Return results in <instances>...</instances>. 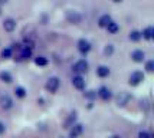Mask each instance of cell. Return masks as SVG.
Segmentation results:
<instances>
[{"instance_id":"obj_1","label":"cell","mask_w":154,"mask_h":138,"mask_svg":"<svg viewBox=\"0 0 154 138\" xmlns=\"http://www.w3.org/2000/svg\"><path fill=\"white\" fill-rule=\"evenodd\" d=\"M59 85H60L59 78L52 76V78L48 79V82H46V85H45V88H46V91H49L51 94H55V92L59 89Z\"/></svg>"},{"instance_id":"obj_2","label":"cell","mask_w":154,"mask_h":138,"mask_svg":"<svg viewBox=\"0 0 154 138\" xmlns=\"http://www.w3.org/2000/svg\"><path fill=\"white\" fill-rule=\"evenodd\" d=\"M144 81V73L140 72V71H134V72L130 75V85H133V86H137V85H140L141 82Z\"/></svg>"},{"instance_id":"obj_3","label":"cell","mask_w":154,"mask_h":138,"mask_svg":"<svg viewBox=\"0 0 154 138\" xmlns=\"http://www.w3.org/2000/svg\"><path fill=\"white\" fill-rule=\"evenodd\" d=\"M97 95L102 101H109V99L112 98V92H111V89H108L107 86H101L100 89L97 91Z\"/></svg>"},{"instance_id":"obj_4","label":"cell","mask_w":154,"mask_h":138,"mask_svg":"<svg viewBox=\"0 0 154 138\" xmlns=\"http://www.w3.org/2000/svg\"><path fill=\"white\" fill-rule=\"evenodd\" d=\"M82 132H84V125L74 124L71 127V131H69V138H78L79 135H82Z\"/></svg>"},{"instance_id":"obj_5","label":"cell","mask_w":154,"mask_h":138,"mask_svg":"<svg viewBox=\"0 0 154 138\" xmlns=\"http://www.w3.org/2000/svg\"><path fill=\"white\" fill-rule=\"evenodd\" d=\"M88 62L85 59H81V60H78L76 63L74 65V71L76 73H85L88 71Z\"/></svg>"},{"instance_id":"obj_6","label":"cell","mask_w":154,"mask_h":138,"mask_svg":"<svg viewBox=\"0 0 154 138\" xmlns=\"http://www.w3.org/2000/svg\"><path fill=\"white\" fill-rule=\"evenodd\" d=\"M66 20L69 23H72V25H78V23H81V20H82V16L78 12H68Z\"/></svg>"},{"instance_id":"obj_7","label":"cell","mask_w":154,"mask_h":138,"mask_svg":"<svg viewBox=\"0 0 154 138\" xmlns=\"http://www.w3.org/2000/svg\"><path fill=\"white\" fill-rule=\"evenodd\" d=\"M78 51H79L82 55H87L89 51H91V43L85 39H81L78 42Z\"/></svg>"},{"instance_id":"obj_8","label":"cell","mask_w":154,"mask_h":138,"mask_svg":"<svg viewBox=\"0 0 154 138\" xmlns=\"http://www.w3.org/2000/svg\"><path fill=\"white\" fill-rule=\"evenodd\" d=\"M0 106H2L3 109H10V108L13 106L12 98H10L9 95H3V97L0 98Z\"/></svg>"},{"instance_id":"obj_9","label":"cell","mask_w":154,"mask_h":138,"mask_svg":"<svg viewBox=\"0 0 154 138\" xmlns=\"http://www.w3.org/2000/svg\"><path fill=\"white\" fill-rule=\"evenodd\" d=\"M72 85H74L76 89L82 91V89L85 88V81H84V78H82L81 75H76V76L72 78Z\"/></svg>"},{"instance_id":"obj_10","label":"cell","mask_w":154,"mask_h":138,"mask_svg":"<svg viewBox=\"0 0 154 138\" xmlns=\"http://www.w3.org/2000/svg\"><path fill=\"white\" fill-rule=\"evenodd\" d=\"M131 58H133V60H134V62L140 63V62H143V60H144V58H146V53L143 52V51H140V49H137V51H134V52L131 53Z\"/></svg>"},{"instance_id":"obj_11","label":"cell","mask_w":154,"mask_h":138,"mask_svg":"<svg viewBox=\"0 0 154 138\" xmlns=\"http://www.w3.org/2000/svg\"><path fill=\"white\" fill-rule=\"evenodd\" d=\"M109 73H111V71H109L108 66L101 65L97 68V75H98L100 78H107V76H109Z\"/></svg>"},{"instance_id":"obj_12","label":"cell","mask_w":154,"mask_h":138,"mask_svg":"<svg viewBox=\"0 0 154 138\" xmlns=\"http://www.w3.org/2000/svg\"><path fill=\"white\" fill-rule=\"evenodd\" d=\"M3 27H5L6 32H13L14 29H16V22L13 19H6L3 22Z\"/></svg>"},{"instance_id":"obj_13","label":"cell","mask_w":154,"mask_h":138,"mask_svg":"<svg viewBox=\"0 0 154 138\" xmlns=\"http://www.w3.org/2000/svg\"><path fill=\"white\" fill-rule=\"evenodd\" d=\"M153 35H154V29H153V26L146 27V29L143 30V33H141V36H143L144 39H147V40H151V39H153Z\"/></svg>"},{"instance_id":"obj_14","label":"cell","mask_w":154,"mask_h":138,"mask_svg":"<svg viewBox=\"0 0 154 138\" xmlns=\"http://www.w3.org/2000/svg\"><path fill=\"white\" fill-rule=\"evenodd\" d=\"M128 99H130V95L127 92H121L118 95V98H117V102H118V105H125L128 102Z\"/></svg>"},{"instance_id":"obj_15","label":"cell","mask_w":154,"mask_h":138,"mask_svg":"<svg viewBox=\"0 0 154 138\" xmlns=\"http://www.w3.org/2000/svg\"><path fill=\"white\" fill-rule=\"evenodd\" d=\"M111 20L112 19H111L109 14H102V16L100 17V20H98V25H100L101 27H107V25L111 22Z\"/></svg>"},{"instance_id":"obj_16","label":"cell","mask_w":154,"mask_h":138,"mask_svg":"<svg viewBox=\"0 0 154 138\" xmlns=\"http://www.w3.org/2000/svg\"><path fill=\"white\" fill-rule=\"evenodd\" d=\"M105 29L108 30V33H112V35H114V33H117L118 30H120V26H118V23H115V22H112V20H111V22L107 25V27H105Z\"/></svg>"},{"instance_id":"obj_17","label":"cell","mask_w":154,"mask_h":138,"mask_svg":"<svg viewBox=\"0 0 154 138\" xmlns=\"http://www.w3.org/2000/svg\"><path fill=\"white\" fill-rule=\"evenodd\" d=\"M30 56H32V48H27V46H25V48L22 49L20 58H22V59H29Z\"/></svg>"},{"instance_id":"obj_18","label":"cell","mask_w":154,"mask_h":138,"mask_svg":"<svg viewBox=\"0 0 154 138\" xmlns=\"http://www.w3.org/2000/svg\"><path fill=\"white\" fill-rule=\"evenodd\" d=\"M75 121H76V114H71V115H69V118L66 119V122H65V128H71V127H72V125L75 124Z\"/></svg>"},{"instance_id":"obj_19","label":"cell","mask_w":154,"mask_h":138,"mask_svg":"<svg viewBox=\"0 0 154 138\" xmlns=\"http://www.w3.org/2000/svg\"><path fill=\"white\" fill-rule=\"evenodd\" d=\"M0 79H2L3 82H6V84H10V82L13 81V78H12V75H10L9 72H6V71H5V72H2V73H0Z\"/></svg>"},{"instance_id":"obj_20","label":"cell","mask_w":154,"mask_h":138,"mask_svg":"<svg viewBox=\"0 0 154 138\" xmlns=\"http://www.w3.org/2000/svg\"><path fill=\"white\" fill-rule=\"evenodd\" d=\"M14 95L17 97V98H25L26 97V89L25 88H22V86H17L16 89H14Z\"/></svg>"},{"instance_id":"obj_21","label":"cell","mask_w":154,"mask_h":138,"mask_svg":"<svg viewBox=\"0 0 154 138\" xmlns=\"http://www.w3.org/2000/svg\"><path fill=\"white\" fill-rule=\"evenodd\" d=\"M35 63L38 66H46L48 65V59L45 56H38L36 59H35Z\"/></svg>"},{"instance_id":"obj_22","label":"cell","mask_w":154,"mask_h":138,"mask_svg":"<svg viewBox=\"0 0 154 138\" xmlns=\"http://www.w3.org/2000/svg\"><path fill=\"white\" fill-rule=\"evenodd\" d=\"M141 39V33L137 32V30H133V32L130 33V40H133V42H137V40Z\"/></svg>"},{"instance_id":"obj_23","label":"cell","mask_w":154,"mask_h":138,"mask_svg":"<svg viewBox=\"0 0 154 138\" xmlns=\"http://www.w3.org/2000/svg\"><path fill=\"white\" fill-rule=\"evenodd\" d=\"M104 53H105L107 56H111V55L114 53V46H112V45H107V46H105V49H104Z\"/></svg>"},{"instance_id":"obj_24","label":"cell","mask_w":154,"mask_h":138,"mask_svg":"<svg viewBox=\"0 0 154 138\" xmlns=\"http://www.w3.org/2000/svg\"><path fill=\"white\" fill-rule=\"evenodd\" d=\"M2 56H3V58H10V56H12V49H10V48H6V49H3V52H2Z\"/></svg>"},{"instance_id":"obj_25","label":"cell","mask_w":154,"mask_h":138,"mask_svg":"<svg viewBox=\"0 0 154 138\" xmlns=\"http://www.w3.org/2000/svg\"><path fill=\"white\" fill-rule=\"evenodd\" d=\"M85 98L95 99V98H97V91H88V92H85Z\"/></svg>"},{"instance_id":"obj_26","label":"cell","mask_w":154,"mask_h":138,"mask_svg":"<svg viewBox=\"0 0 154 138\" xmlns=\"http://www.w3.org/2000/svg\"><path fill=\"white\" fill-rule=\"evenodd\" d=\"M146 69H147V72H153L154 71V60H148L147 63H146Z\"/></svg>"},{"instance_id":"obj_27","label":"cell","mask_w":154,"mask_h":138,"mask_svg":"<svg viewBox=\"0 0 154 138\" xmlns=\"http://www.w3.org/2000/svg\"><path fill=\"white\" fill-rule=\"evenodd\" d=\"M138 138H151V135H150L147 131H140V134H138Z\"/></svg>"},{"instance_id":"obj_28","label":"cell","mask_w":154,"mask_h":138,"mask_svg":"<svg viewBox=\"0 0 154 138\" xmlns=\"http://www.w3.org/2000/svg\"><path fill=\"white\" fill-rule=\"evenodd\" d=\"M5 130H6V128H5V124L0 122V134H5Z\"/></svg>"},{"instance_id":"obj_29","label":"cell","mask_w":154,"mask_h":138,"mask_svg":"<svg viewBox=\"0 0 154 138\" xmlns=\"http://www.w3.org/2000/svg\"><path fill=\"white\" fill-rule=\"evenodd\" d=\"M7 2H9V0H0V5H6Z\"/></svg>"},{"instance_id":"obj_30","label":"cell","mask_w":154,"mask_h":138,"mask_svg":"<svg viewBox=\"0 0 154 138\" xmlns=\"http://www.w3.org/2000/svg\"><path fill=\"white\" fill-rule=\"evenodd\" d=\"M112 2H114V3H121L122 0H112Z\"/></svg>"},{"instance_id":"obj_31","label":"cell","mask_w":154,"mask_h":138,"mask_svg":"<svg viewBox=\"0 0 154 138\" xmlns=\"http://www.w3.org/2000/svg\"><path fill=\"white\" fill-rule=\"evenodd\" d=\"M109 138H121L120 135H112V137H109Z\"/></svg>"},{"instance_id":"obj_32","label":"cell","mask_w":154,"mask_h":138,"mask_svg":"<svg viewBox=\"0 0 154 138\" xmlns=\"http://www.w3.org/2000/svg\"><path fill=\"white\" fill-rule=\"evenodd\" d=\"M62 138H63V137H62Z\"/></svg>"}]
</instances>
